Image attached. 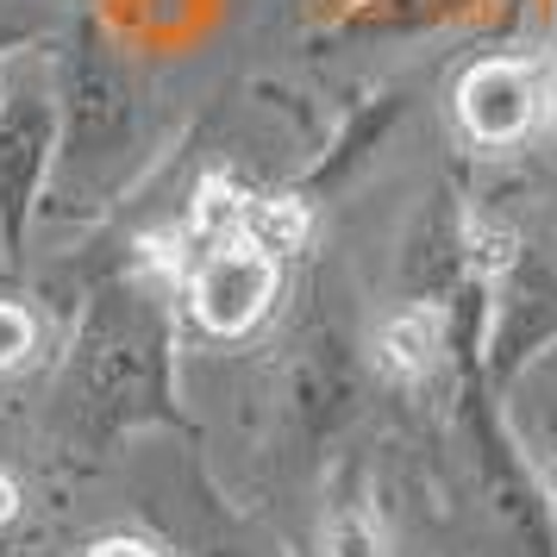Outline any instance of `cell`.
Listing matches in <instances>:
<instances>
[{"label":"cell","instance_id":"6da1fadb","mask_svg":"<svg viewBox=\"0 0 557 557\" xmlns=\"http://www.w3.org/2000/svg\"><path fill=\"white\" fill-rule=\"evenodd\" d=\"M170 332L151 295L138 288H113L88 332L76 338V363H70V388L76 401L101 420V426H132L151 420L163 401V363H170Z\"/></svg>","mask_w":557,"mask_h":557},{"label":"cell","instance_id":"7a4b0ae2","mask_svg":"<svg viewBox=\"0 0 557 557\" xmlns=\"http://www.w3.org/2000/svg\"><path fill=\"white\" fill-rule=\"evenodd\" d=\"M276 301V257L251 238H220L188 270V313L213 338H245Z\"/></svg>","mask_w":557,"mask_h":557},{"label":"cell","instance_id":"8992f818","mask_svg":"<svg viewBox=\"0 0 557 557\" xmlns=\"http://www.w3.org/2000/svg\"><path fill=\"white\" fill-rule=\"evenodd\" d=\"M301 232H307V213L295 201H270V207H251V213H245V238H251L257 251H270V257L295 251Z\"/></svg>","mask_w":557,"mask_h":557},{"label":"cell","instance_id":"ba28073f","mask_svg":"<svg viewBox=\"0 0 557 557\" xmlns=\"http://www.w3.org/2000/svg\"><path fill=\"white\" fill-rule=\"evenodd\" d=\"M332 557H376V539L363 520H345V527L332 532Z\"/></svg>","mask_w":557,"mask_h":557},{"label":"cell","instance_id":"8fae6325","mask_svg":"<svg viewBox=\"0 0 557 557\" xmlns=\"http://www.w3.org/2000/svg\"><path fill=\"white\" fill-rule=\"evenodd\" d=\"M201 557H251V552H238V545H213V552H201Z\"/></svg>","mask_w":557,"mask_h":557},{"label":"cell","instance_id":"277c9868","mask_svg":"<svg viewBox=\"0 0 557 557\" xmlns=\"http://www.w3.org/2000/svg\"><path fill=\"white\" fill-rule=\"evenodd\" d=\"M445 351V313L438 307H407L376 332V357L388 376H426Z\"/></svg>","mask_w":557,"mask_h":557},{"label":"cell","instance_id":"30bf717a","mask_svg":"<svg viewBox=\"0 0 557 557\" xmlns=\"http://www.w3.org/2000/svg\"><path fill=\"white\" fill-rule=\"evenodd\" d=\"M13 513H20V488H13V476H7V470H0V527H7Z\"/></svg>","mask_w":557,"mask_h":557},{"label":"cell","instance_id":"52a82bcc","mask_svg":"<svg viewBox=\"0 0 557 557\" xmlns=\"http://www.w3.org/2000/svg\"><path fill=\"white\" fill-rule=\"evenodd\" d=\"M38 345V326H32L26 307L0 301V370H13V363H26V351Z\"/></svg>","mask_w":557,"mask_h":557},{"label":"cell","instance_id":"9c48e42d","mask_svg":"<svg viewBox=\"0 0 557 557\" xmlns=\"http://www.w3.org/2000/svg\"><path fill=\"white\" fill-rule=\"evenodd\" d=\"M88 557H163V552L145 545V539H132V532H113V539H101V545H88Z\"/></svg>","mask_w":557,"mask_h":557},{"label":"cell","instance_id":"3957f363","mask_svg":"<svg viewBox=\"0 0 557 557\" xmlns=\"http://www.w3.org/2000/svg\"><path fill=\"white\" fill-rule=\"evenodd\" d=\"M457 113H463V126L476 132L482 145H507L532 120L527 70H513V63H482V70H470L463 95H457Z\"/></svg>","mask_w":557,"mask_h":557},{"label":"cell","instance_id":"5b68a950","mask_svg":"<svg viewBox=\"0 0 557 557\" xmlns=\"http://www.w3.org/2000/svg\"><path fill=\"white\" fill-rule=\"evenodd\" d=\"M45 107L32 101V107H20V113H7L0 120V213L7 220H20V201H26V182H32V170H38V138H45Z\"/></svg>","mask_w":557,"mask_h":557}]
</instances>
